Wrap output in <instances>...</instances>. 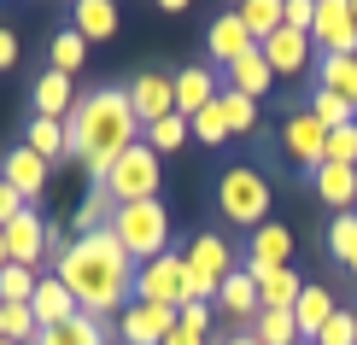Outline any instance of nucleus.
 <instances>
[{
  "label": "nucleus",
  "mask_w": 357,
  "mask_h": 345,
  "mask_svg": "<svg viewBox=\"0 0 357 345\" xmlns=\"http://www.w3.org/2000/svg\"><path fill=\"white\" fill-rule=\"evenodd\" d=\"M53 275L65 281V293L77 298V310H88V316H106V310L135 305V258H129L106 229L70 240L65 258L53 263Z\"/></svg>",
  "instance_id": "nucleus-1"
},
{
  "label": "nucleus",
  "mask_w": 357,
  "mask_h": 345,
  "mask_svg": "<svg viewBox=\"0 0 357 345\" xmlns=\"http://www.w3.org/2000/svg\"><path fill=\"white\" fill-rule=\"evenodd\" d=\"M135 141H141V123H135V112H129L123 88H88V94H77V106H70V117H65V146H70V158H77L94 182Z\"/></svg>",
  "instance_id": "nucleus-2"
},
{
  "label": "nucleus",
  "mask_w": 357,
  "mask_h": 345,
  "mask_svg": "<svg viewBox=\"0 0 357 345\" xmlns=\"http://www.w3.org/2000/svg\"><path fill=\"white\" fill-rule=\"evenodd\" d=\"M106 234L117 240V246L141 263H153V258H165L170 252V205L165 199H141V205H112V222H106Z\"/></svg>",
  "instance_id": "nucleus-3"
},
{
  "label": "nucleus",
  "mask_w": 357,
  "mask_h": 345,
  "mask_svg": "<svg viewBox=\"0 0 357 345\" xmlns=\"http://www.w3.org/2000/svg\"><path fill=\"white\" fill-rule=\"evenodd\" d=\"M270 176L258 170V164H229V170L217 176V187H211V205H217V217L222 222H234V229H252L258 234L264 229V217H270Z\"/></svg>",
  "instance_id": "nucleus-4"
},
{
  "label": "nucleus",
  "mask_w": 357,
  "mask_h": 345,
  "mask_svg": "<svg viewBox=\"0 0 357 345\" xmlns=\"http://www.w3.org/2000/svg\"><path fill=\"white\" fill-rule=\"evenodd\" d=\"M94 187H106L112 205H141V199H165V158L153 153L146 141H135L123 158L100 176Z\"/></svg>",
  "instance_id": "nucleus-5"
},
{
  "label": "nucleus",
  "mask_w": 357,
  "mask_h": 345,
  "mask_svg": "<svg viewBox=\"0 0 357 345\" xmlns=\"http://www.w3.org/2000/svg\"><path fill=\"white\" fill-rule=\"evenodd\" d=\"M182 258H188V298H205V305H211V298H217V287L234 275V246H229L222 234L199 229V234L188 240V252H182Z\"/></svg>",
  "instance_id": "nucleus-6"
},
{
  "label": "nucleus",
  "mask_w": 357,
  "mask_h": 345,
  "mask_svg": "<svg viewBox=\"0 0 357 345\" xmlns=\"http://www.w3.org/2000/svg\"><path fill=\"white\" fill-rule=\"evenodd\" d=\"M135 298H141V305L182 310L188 305V258H182V252H165V258L141 263L135 269Z\"/></svg>",
  "instance_id": "nucleus-7"
},
{
  "label": "nucleus",
  "mask_w": 357,
  "mask_h": 345,
  "mask_svg": "<svg viewBox=\"0 0 357 345\" xmlns=\"http://www.w3.org/2000/svg\"><path fill=\"white\" fill-rule=\"evenodd\" d=\"M310 47H317V59H357V18H351V0H317Z\"/></svg>",
  "instance_id": "nucleus-8"
},
{
  "label": "nucleus",
  "mask_w": 357,
  "mask_h": 345,
  "mask_svg": "<svg viewBox=\"0 0 357 345\" xmlns=\"http://www.w3.org/2000/svg\"><path fill=\"white\" fill-rule=\"evenodd\" d=\"M123 94H129V112H135L141 129H153L158 117L176 112V82L165 77V70H135V77L123 82Z\"/></svg>",
  "instance_id": "nucleus-9"
},
{
  "label": "nucleus",
  "mask_w": 357,
  "mask_h": 345,
  "mask_svg": "<svg viewBox=\"0 0 357 345\" xmlns=\"http://www.w3.org/2000/svg\"><path fill=\"white\" fill-rule=\"evenodd\" d=\"M281 146H287V158L299 164V170H322L328 164V129L305 112H287V123H281Z\"/></svg>",
  "instance_id": "nucleus-10"
},
{
  "label": "nucleus",
  "mask_w": 357,
  "mask_h": 345,
  "mask_svg": "<svg viewBox=\"0 0 357 345\" xmlns=\"http://www.w3.org/2000/svg\"><path fill=\"white\" fill-rule=\"evenodd\" d=\"M176 334V310L165 305H129V310H117V345H165Z\"/></svg>",
  "instance_id": "nucleus-11"
},
{
  "label": "nucleus",
  "mask_w": 357,
  "mask_h": 345,
  "mask_svg": "<svg viewBox=\"0 0 357 345\" xmlns=\"http://www.w3.org/2000/svg\"><path fill=\"white\" fill-rule=\"evenodd\" d=\"M287 258H293V229H287V222H264V229L252 234L241 269H246L252 281H264L270 269H287Z\"/></svg>",
  "instance_id": "nucleus-12"
},
{
  "label": "nucleus",
  "mask_w": 357,
  "mask_h": 345,
  "mask_svg": "<svg viewBox=\"0 0 357 345\" xmlns=\"http://www.w3.org/2000/svg\"><path fill=\"white\" fill-rule=\"evenodd\" d=\"M258 41H252V29L241 24V12H217L211 18V29H205V53H211V65H222L229 70L234 59H246Z\"/></svg>",
  "instance_id": "nucleus-13"
},
{
  "label": "nucleus",
  "mask_w": 357,
  "mask_h": 345,
  "mask_svg": "<svg viewBox=\"0 0 357 345\" xmlns=\"http://www.w3.org/2000/svg\"><path fill=\"white\" fill-rule=\"evenodd\" d=\"M6 258L12 263H24V269H36L41 258H47V217H36V211H18L6 222Z\"/></svg>",
  "instance_id": "nucleus-14"
},
{
  "label": "nucleus",
  "mask_w": 357,
  "mask_h": 345,
  "mask_svg": "<svg viewBox=\"0 0 357 345\" xmlns=\"http://www.w3.org/2000/svg\"><path fill=\"white\" fill-rule=\"evenodd\" d=\"M258 53L270 59L275 77H305V70L317 65V59H310V36H299V29H287V24H281L270 41H258Z\"/></svg>",
  "instance_id": "nucleus-15"
},
{
  "label": "nucleus",
  "mask_w": 357,
  "mask_h": 345,
  "mask_svg": "<svg viewBox=\"0 0 357 345\" xmlns=\"http://www.w3.org/2000/svg\"><path fill=\"white\" fill-rule=\"evenodd\" d=\"M0 176H6V182L18 187V199L29 205V199H41V187H47L53 164H47V158H36V153H29V146L18 141V146H12L6 158H0Z\"/></svg>",
  "instance_id": "nucleus-16"
},
{
  "label": "nucleus",
  "mask_w": 357,
  "mask_h": 345,
  "mask_svg": "<svg viewBox=\"0 0 357 345\" xmlns=\"http://www.w3.org/2000/svg\"><path fill=\"white\" fill-rule=\"evenodd\" d=\"M170 82H176V112H182V117L205 112L222 94V82L211 77V65H182V70H170Z\"/></svg>",
  "instance_id": "nucleus-17"
},
{
  "label": "nucleus",
  "mask_w": 357,
  "mask_h": 345,
  "mask_svg": "<svg viewBox=\"0 0 357 345\" xmlns=\"http://www.w3.org/2000/svg\"><path fill=\"white\" fill-rule=\"evenodd\" d=\"M334 293L328 287H317V281H305V293H299V305H293V322H299V345H317L322 339V328L334 322Z\"/></svg>",
  "instance_id": "nucleus-18"
},
{
  "label": "nucleus",
  "mask_w": 357,
  "mask_h": 345,
  "mask_svg": "<svg viewBox=\"0 0 357 345\" xmlns=\"http://www.w3.org/2000/svg\"><path fill=\"white\" fill-rule=\"evenodd\" d=\"M310 187H317V199L328 205V211H357V170L346 164H322V170H310Z\"/></svg>",
  "instance_id": "nucleus-19"
},
{
  "label": "nucleus",
  "mask_w": 357,
  "mask_h": 345,
  "mask_svg": "<svg viewBox=\"0 0 357 345\" xmlns=\"http://www.w3.org/2000/svg\"><path fill=\"white\" fill-rule=\"evenodd\" d=\"M36 345H112V328H106V316H88V310H77L70 322L41 328Z\"/></svg>",
  "instance_id": "nucleus-20"
},
{
  "label": "nucleus",
  "mask_w": 357,
  "mask_h": 345,
  "mask_svg": "<svg viewBox=\"0 0 357 345\" xmlns=\"http://www.w3.org/2000/svg\"><path fill=\"white\" fill-rule=\"evenodd\" d=\"M211 305H217L229 322H252V316H258V281H252L246 269H234V275L217 287V298H211Z\"/></svg>",
  "instance_id": "nucleus-21"
},
{
  "label": "nucleus",
  "mask_w": 357,
  "mask_h": 345,
  "mask_svg": "<svg viewBox=\"0 0 357 345\" xmlns=\"http://www.w3.org/2000/svg\"><path fill=\"white\" fill-rule=\"evenodd\" d=\"M29 316H36L41 328H59V322H70V316H77V298L65 293V281H59V275H41L36 298H29Z\"/></svg>",
  "instance_id": "nucleus-22"
},
{
  "label": "nucleus",
  "mask_w": 357,
  "mask_h": 345,
  "mask_svg": "<svg viewBox=\"0 0 357 345\" xmlns=\"http://www.w3.org/2000/svg\"><path fill=\"white\" fill-rule=\"evenodd\" d=\"M222 88H234V94H246V100H264L275 88V70H270V59L252 47L246 59H234V65H229V82H222Z\"/></svg>",
  "instance_id": "nucleus-23"
},
{
  "label": "nucleus",
  "mask_w": 357,
  "mask_h": 345,
  "mask_svg": "<svg viewBox=\"0 0 357 345\" xmlns=\"http://www.w3.org/2000/svg\"><path fill=\"white\" fill-rule=\"evenodd\" d=\"M70 29H77L82 41H112L117 36V6L112 0H77V6H70Z\"/></svg>",
  "instance_id": "nucleus-24"
},
{
  "label": "nucleus",
  "mask_w": 357,
  "mask_h": 345,
  "mask_svg": "<svg viewBox=\"0 0 357 345\" xmlns=\"http://www.w3.org/2000/svg\"><path fill=\"white\" fill-rule=\"evenodd\" d=\"M70 106H77V88H70V77H59V70L36 77V117H53V123H65Z\"/></svg>",
  "instance_id": "nucleus-25"
},
{
  "label": "nucleus",
  "mask_w": 357,
  "mask_h": 345,
  "mask_svg": "<svg viewBox=\"0 0 357 345\" xmlns=\"http://www.w3.org/2000/svg\"><path fill=\"white\" fill-rule=\"evenodd\" d=\"M299 293H305V281H299V269H270V275L258 281V310H293L299 305Z\"/></svg>",
  "instance_id": "nucleus-26"
},
{
  "label": "nucleus",
  "mask_w": 357,
  "mask_h": 345,
  "mask_svg": "<svg viewBox=\"0 0 357 345\" xmlns=\"http://www.w3.org/2000/svg\"><path fill=\"white\" fill-rule=\"evenodd\" d=\"M24 146H29L36 158H47V164H65V158H70V146H65V123H53V117H29Z\"/></svg>",
  "instance_id": "nucleus-27"
},
{
  "label": "nucleus",
  "mask_w": 357,
  "mask_h": 345,
  "mask_svg": "<svg viewBox=\"0 0 357 345\" xmlns=\"http://www.w3.org/2000/svg\"><path fill=\"white\" fill-rule=\"evenodd\" d=\"M317 88H328V94H340L346 106L357 112V59H317Z\"/></svg>",
  "instance_id": "nucleus-28"
},
{
  "label": "nucleus",
  "mask_w": 357,
  "mask_h": 345,
  "mask_svg": "<svg viewBox=\"0 0 357 345\" xmlns=\"http://www.w3.org/2000/svg\"><path fill=\"white\" fill-rule=\"evenodd\" d=\"M252 339L258 345H299V322H293V310H258L252 316Z\"/></svg>",
  "instance_id": "nucleus-29"
},
{
  "label": "nucleus",
  "mask_w": 357,
  "mask_h": 345,
  "mask_svg": "<svg viewBox=\"0 0 357 345\" xmlns=\"http://www.w3.org/2000/svg\"><path fill=\"white\" fill-rule=\"evenodd\" d=\"M36 287H41V275L36 269H24V263H6L0 269V305H29V298H36Z\"/></svg>",
  "instance_id": "nucleus-30"
},
{
  "label": "nucleus",
  "mask_w": 357,
  "mask_h": 345,
  "mask_svg": "<svg viewBox=\"0 0 357 345\" xmlns=\"http://www.w3.org/2000/svg\"><path fill=\"white\" fill-rule=\"evenodd\" d=\"M47 59H53V70H59V77H77V70H82V59H88V41L77 36V29H59V36H53V47H47Z\"/></svg>",
  "instance_id": "nucleus-31"
},
{
  "label": "nucleus",
  "mask_w": 357,
  "mask_h": 345,
  "mask_svg": "<svg viewBox=\"0 0 357 345\" xmlns=\"http://www.w3.org/2000/svg\"><path fill=\"white\" fill-rule=\"evenodd\" d=\"M310 117H317L322 129H351L357 123V112L340 94H328V88H310Z\"/></svg>",
  "instance_id": "nucleus-32"
},
{
  "label": "nucleus",
  "mask_w": 357,
  "mask_h": 345,
  "mask_svg": "<svg viewBox=\"0 0 357 345\" xmlns=\"http://www.w3.org/2000/svg\"><path fill=\"white\" fill-rule=\"evenodd\" d=\"M217 112H222V123H229V135H246V129H258V100L234 94V88H222V94H217Z\"/></svg>",
  "instance_id": "nucleus-33"
},
{
  "label": "nucleus",
  "mask_w": 357,
  "mask_h": 345,
  "mask_svg": "<svg viewBox=\"0 0 357 345\" xmlns=\"http://www.w3.org/2000/svg\"><path fill=\"white\" fill-rule=\"evenodd\" d=\"M188 135H193V129H188V117H182V112H170V117H158L153 129H141V141L153 146L158 158H165V153H176V146L188 141Z\"/></svg>",
  "instance_id": "nucleus-34"
},
{
  "label": "nucleus",
  "mask_w": 357,
  "mask_h": 345,
  "mask_svg": "<svg viewBox=\"0 0 357 345\" xmlns=\"http://www.w3.org/2000/svg\"><path fill=\"white\" fill-rule=\"evenodd\" d=\"M234 12H241V24L252 29V41H270L281 29V0H246V6H234Z\"/></svg>",
  "instance_id": "nucleus-35"
},
{
  "label": "nucleus",
  "mask_w": 357,
  "mask_h": 345,
  "mask_svg": "<svg viewBox=\"0 0 357 345\" xmlns=\"http://www.w3.org/2000/svg\"><path fill=\"white\" fill-rule=\"evenodd\" d=\"M328 258L351 269V258H357V211H346V217L328 222Z\"/></svg>",
  "instance_id": "nucleus-36"
},
{
  "label": "nucleus",
  "mask_w": 357,
  "mask_h": 345,
  "mask_svg": "<svg viewBox=\"0 0 357 345\" xmlns=\"http://www.w3.org/2000/svg\"><path fill=\"white\" fill-rule=\"evenodd\" d=\"M106 222H112V199H106V187H94V193L82 199V211H77V240H82V234H100Z\"/></svg>",
  "instance_id": "nucleus-37"
},
{
  "label": "nucleus",
  "mask_w": 357,
  "mask_h": 345,
  "mask_svg": "<svg viewBox=\"0 0 357 345\" xmlns=\"http://www.w3.org/2000/svg\"><path fill=\"white\" fill-rule=\"evenodd\" d=\"M188 129H193V141H205V146H222V141H229V123H222L217 100H211L205 112H193V117H188Z\"/></svg>",
  "instance_id": "nucleus-38"
},
{
  "label": "nucleus",
  "mask_w": 357,
  "mask_h": 345,
  "mask_svg": "<svg viewBox=\"0 0 357 345\" xmlns=\"http://www.w3.org/2000/svg\"><path fill=\"white\" fill-rule=\"evenodd\" d=\"M176 328H182V334H199V339H211V305H205V298H188V305L176 310Z\"/></svg>",
  "instance_id": "nucleus-39"
},
{
  "label": "nucleus",
  "mask_w": 357,
  "mask_h": 345,
  "mask_svg": "<svg viewBox=\"0 0 357 345\" xmlns=\"http://www.w3.org/2000/svg\"><path fill=\"white\" fill-rule=\"evenodd\" d=\"M36 334H41V322L29 316V305H12L6 310V339L12 345H36Z\"/></svg>",
  "instance_id": "nucleus-40"
},
{
  "label": "nucleus",
  "mask_w": 357,
  "mask_h": 345,
  "mask_svg": "<svg viewBox=\"0 0 357 345\" xmlns=\"http://www.w3.org/2000/svg\"><path fill=\"white\" fill-rule=\"evenodd\" d=\"M328 164L357 170V123H351V129H328Z\"/></svg>",
  "instance_id": "nucleus-41"
},
{
  "label": "nucleus",
  "mask_w": 357,
  "mask_h": 345,
  "mask_svg": "<svg viewBox=\"0 0 357 345\" xmlns=\"http://www.w3.org/2000/svg\"><path fill=\"white\" fill-rule=\"evenodd\" d=\"M317 345H357V316H351V310H334V322L322 328Z\"/></svg>",
  "instance_id": "nucleus-42"
},
{
  "label": "nucleus",
  "mask_w": 357,
  "mask_h": 345,
  "mask_svg": "<svg viewBox=\"0 0 357 345\" xmlns=\"http://www.w3.org/2000/svg\"><path fill=\"white\" fill-rule=\"evenodd\" d=\"M281 24L299 29V36H310V24H317V0H287V6H281Z\"/></svg>",
  "instance_id": "nucleus-43"
},
{
  "label": "nucleus",
  "mask_w": 357,
  "mask_h": 345,
  "mask_svg": "<svg viewBox=\"0 0 357 345\" xmlns=\"http://www.w3.org/2000/svg\"><path fill=\"white\" fill-rule=\"evenodd\" d=\"M18 211H29V205L18 199V187H12V182H6V176H0V229H6V222H12V217H18Z\"/></svg>",
  "instance_id": "nucleus-44"
},
{
  "label": "nucleus",
  "mask_w": 357,
  "mask_h": 345,
  "mask_svg": "<svg viewBox=\"0 0 357 345\" xmlns=\"http://www.w3.org/2000/svg\"><path fill=\"white\" fill-rule=\"evenodd\" d=\"M12 65H18V36L0 29V70H12Z\"/></svg>",
  "instance_id": "nucleus-45"
},
{
  "label": "nucleus",
  "mask_w": 357,
  "mask_h": 345,
  "mask_svg": "<svg viewBox=\"0 0 357 345\" xmlns=\"http://www.w3.org/2000/svg\"><path fill=\"white\" fill-rule=\"evenodd\" d=\"M165 345H211V339H199V334H182V328H176V334H170Z\"/></svg>",
  "instance_id": "nucleus-46"
},
{
  "label": "nucleus",
  "mask_w": 357,
  "mask_h": 345,
  "mask_svg": "<svg viewBox=\"0 0 357 345\" xmlns=\"http://www.w3.org/2000/svg\"><path fill=\"white\" fill-rule=\"evenodd\" d=\"M217 345H258V339H252V334H222Z\"/></svg>",
  "instance_id": "nucleus-47"
},
{
  "label": "nucleus",
  "mask_w": 357,
  "mask_h": 345,
  "mask_svg": "<svg viewBox=\"0 0 357 345\" xmlns=\"http://www.w3.org/2000/svg\"><path fill=\"white\" fill-rule=\"evenodd\" d=\"M6 263H12V258H6V234H0V269H6Z\"/></svg>",
  "instance_id": "nucleus-48"
},
{
  "label": "nucleus",
  "mask_w": 357,
  "mask_h": 345,
  "mask_svg": "<svg viewBox=\"0 0 357 345\" xmlns=\"http://www.w3.org/2000/svg\"><path fill=\"white\" fill-rule=\"evenodd\" d=\"M0 339H6V305H0Z\"/></svg>",
  "instance_id": "nucleus-49"
},
{
  "label": "nucleus",
  "mask_w": 357,
  "mask_h": 345,
  "mask_svg": "<svg viewBox=\"0 0 357 345\" xmlns=\"http://www.w3.org/2000/svg\"><path fill=\"white\" fill-rule=\"evenodd\" d=\"M351 18H357V0H351Z\"/></svg>",
  "instance_id": "nucleus-50"
},
{
  "label": "nucleus",
  "mask_w": 357,
  "mask_h": 345,
  "mask_svg": "<svg viewBox=\"0 0 357 345\" xmlns=\"http://www.w3.org/2000/svg\"><path fill=\"white\" fill-rule=\"evenodd\" d=\"M351 275H357V258H351Z\"/></svg>",
  "instance_id": "nucleus-51"
},
{
  "label": "nucleus",
  "mask_w": 357,
  "mask_h": 345,
  "mask_svg": "<svg viewBox=\"0 0 357 345\" xmlns=\"http://www.w3.org/2000/svg\"><path fill=\"white\" fill-rule=\"evenodd\" d=\"M0 345H12V339H0Z\"/></svg>",
  "instance_id": "nucleus-52"
}]
</instances>
